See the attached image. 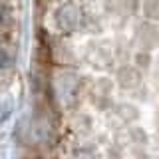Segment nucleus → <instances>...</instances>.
I'll use <instances>...</instances> for the list:
<instances>
[{"label": "nucleus", "mask_w": 159, "mask_h": 159, "mask_svg": "<svg viewBox=\"0 0 159 159\" xmlns=\"http://www.w3.org/2000/svg\"><path fill=\"white\" fill-rule=\"evenodd\" d=\"M14 2L16 0H0V76L10 68L18 40V14Z\"/></svg>", "instance_id": "1"}]
</instances>
